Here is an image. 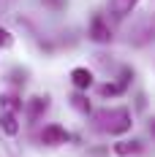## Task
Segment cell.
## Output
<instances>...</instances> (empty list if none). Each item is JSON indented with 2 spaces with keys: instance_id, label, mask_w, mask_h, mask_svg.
Instances as JSON below:
<instances>
[{
  "instance_id": "6da1fadb",
  "label": "cell",
  "mask_w": 155,
  "mask_h": 157,
  "mask_svg": "<svg viewBox=\"0 0 155 157\" xmlns=\"http://www.w3.org/2000/svg\"><path fill=\"white\" fill-rule=\"evenodd\" d=\"M95 122L104 133H112V136H123L131 130L133 119H131V111L125 106H117V109H101L95 114Z\"/></svg>"
},
{
  "instance_id": "7a4b0ae2",
  "label": "cell",
  "mask_w": 155,
  "mask_h": 157,
  "mask_svg": "<svg viewBox=\"0 0 155 157\" xmlns=\"http://www.w3.org/2000/svg\"><path fill=\"white\" fill-rule=\"evenodd\" d=\"M90 38H93L95 44H109V41H112V30H109L106 19L101 14H95L93 19H90Z\"/></svg>"
},
{
  "instance_id": "3957f363",
  "label": "cell",
  "mask_w": 155,
  "mask_h": 157,
  "mask_svg": "<svg viewBox=\"0 0 155 157\" xmlns=\"http://www.w3.org/2000/svg\"><path fill=\"white\" fill-rule=\"evenodd\" d=\"M41 141L49 144V146H60V144L68 141V130L63 125H57V122H52V125L44 127V133H41Z\"/></svg>"
},
{
  "instance_id": "277c9868",
  "label": "cell",
  "mask_w": 155,
  "mask_h": 157,
  "mask_svg": "<svg viewBox=\"0 0 155 157\" xmlns=\"http://www.w3.org/2000/svg\"><path fill=\"white\" fill-rule=\"evenodd\" d=\"M136 3L139 0H109V11H112L114 19H125V16L136 8Z\"/></svg>"
},
{
  "instance_id": "5b68a950",
  "label": "cell",
  "mask_w": 155,
  "mask_h": 157,
  "mask_svg": "<svg viewBox=\"0 0 155 157\" xmlns=\"http://www.w3.org/2000/svg\"><path fill=\"white\" fill-rule=\"evenodd\" d=\"M71 84H74L76 90H87V87L93 84V71H90V68H74V71H71Z\"/></svg>"
},
{
  "instance_id": "8992f818",
  "label": "cell",
  "mask_w": 155,
  "mask_h": 157,
  "mask_svg": "<svg viewBox=\"0 0 155 157\" xmlns=\"http://www.w3.org/2000/svg\"><path fill=\"white\" fill-rule=\"evenodd\" d=\"M47 109H49V98L47 95H44V98H41V95H38V98H30V103H27V117H30V119H38Z\"/></svg>"
},
{
  "instance_id": "52a82bcc",
  "label": "cell",
  "mask_w": 155,
  "mask_h": 157,
  "mask_svg": "<svg viewBox=\"0 0 155 157\" xmlns=\"http://www.w3.org/2000/svg\"><path fill=\"white\" fill-rule=\"evenodd\" d=\"M0 127H3L6 136H16V133H19V122H16L14 111H3V114H0Z\"/></svg>"
},
{
  "instance_id": "ba28073f",
  "label": "cell",
  "mask_w": 155,
  "mask_h": 157,
  "mask_svg": "<svg viewBox=\"0 0 155 157\" xmlns=\"http://www.w3.org/2000/svg\"><path fill=\"white\" fill-rule=\"evenodd\" d=\"M114 152L120 157H128L133 152H139V141H120V144H114Z\"/></svg>"
},
{
  "instance_id": "9c48e42d",
  "label": "cell",
  "mask_w": 155,
  "mask_h": 157,
  "mask_svg": "<svg viewBox=\"0 0 155 157\" xmlns=\"http://www.w3.org/2000/svg\"><path fill=\"white\" fill-rule=\"evenodd\" d=\"M120 92H125L123 81H109V84L101 87V95H104V98H114V95H120Z\"/></svg>"
},
{
  "instance_id": "30bf717a",
  "label": "cell",
  "mask_w": 155,
  "mask_h": 157,
  "mask_svg": "<svg viewBox=\"0 0 155 157\" xmlns=\"http://www.w3.org/2000/svg\"><path fill=\"white\" fill-rule=\"evenodd\" d=\"M0 106H3V111H14V114H16V109H19L22 103L16 100L14 95H0Z\"/></svg>"
},
{
  "instance_id": "8fae6325",
  "label": "cell",
  "mask_w": 155,
  "mask_h": 157,
  "mask_svg": "<svg viewBox=\"0 0 155 157\" xmlns=\"http://www.w3.org/2000/svg\"><path fill=\"white\" fill-rule=\"evenodd\" d=\"M71 106L76 111H82V114H87V111H90V100H87L84 95H74V98H71Z\"/></svg>"
},
{
  "instance_id": "7c38bea8",
  "label": "cell",
  "mask_w": 155,
  "mask_h": 157,
  "mask_svg": "<svg viewBox=\"0 0 155 157\" xmlns=\"http://www.w3.org/2000/svg\"><path fill=\"white\" fill-rule=\"evenodd\" d=\"M11 41H14V38H11V33L6 30V27H0V46H3V49L11 46Z\"/></svg>"
},
{
  "instance_id": "4fadbf2b",
  "label": "cell",
  "mask_w": 155,
  "mask_h": 157,
  "mask_svg": "<svg viewBox=\"0 0 155 157\" xmlns=\"http://www.w3.org/2000/svg\"><path fill=\"white\" fill-rule=\"evenodd\" d=\"M150 133H153V138H155V119L150 122Z\"/></svg>"
}]
</instances>
